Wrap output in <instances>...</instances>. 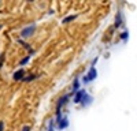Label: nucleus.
Returning <instances> with one entry per match:
<instances>
[{"instance_id":"nucleus-13","label":"nucleus","mask_w":137,"mask_h":131,"mask_svg":"<svg viewBox=\"0 0 137 131\" xmlns=\"http://www.w3.org/2000/svg\"><path fill=\"white\" fill-rule=\"evenodd\" d=\"M119 23H121V15H118V17H116V25H115V26H116V27L121 26Z\"/></svg>"},{"instance_id":"nucleus-10","label":"nucleus","mask_w":137,"mask_h":131,"mask_svg":"<svg viewBox=\"0 0 137 131\" xmlns=\"http://www.w3.org/2000/svg\"><path fill=\"white\" fill-rule=\"evenodd\" d=\"M36 78H37L36 74H30V75L25 76V78L22 79V81H23V82H30V81H33V79H36Z\"/></svg>"},{"instance_id":"nucleus-1","label":"nucleus","mask_w":137,"mask_h":131,"mask_svg":"<svg viewBox=\"0 0 137 131\" xmlns=\"http://www.w3.org/2000/svg\"><path fill=\"white\" fill-rule=\"evenodd\" d=\"M68 98H70V94H65V96L60 97L59 101H58V104H56V119H58V120L62 117V115H60V109H62V107L66 104V102H67Z\"/></svg>"},{"instance_id":"nucleus-7","label":"nucleus","mask_w":137,"mask_h":131,"mask_svg":"<svg viewBox=\"0 0 137 131\" xmlns=\"http://www.w3.org/2000/svg\"><path fill=\"white\" fill-rule=\"evenodd\" d=\"M82 105L84 107H87V105H89L91 102H92V97L91 96H88V94H85V96H84V98H82Z\"/></svg>"},{"instance_id":"nucleus-4","label":"nucleus","mask_w":137,"mask_h":131,"mask_svg":"<svg viewBox=\"0 0 137 131\" xmlns=\"http://www.w3.org/2000/svg\"><path fill=\"white\" fill-rule=\"evenodd\" d=\"M23 78H25V70H23V68L17 70L14 73V75H12V79H14V81H22Z\"/></svg>"},{"instance_id":"nucleus-5","label":"nucleus","mask_w":137,"mask_h":131,"mask_svg":"<svg viewBox=\"0 0 137 131\" xmlns=\"http://www.w3.org/2000/svg\"><path fill=\"white\" fill-rule=\"evenodd\" d=\"M58 128L59 130H65V128H67V126H68V120H67V117L66 116H63V117H60L59 120H58Z\"/></svg>"},{"instance_id":"nucleus-14","label":"nucleus","mask_w":137,"mask_h":131,"mask_svg":"<svg viewBox=\"0 0 137 131\" xmlns=\"http://www.w3.org/2000/svg\"><path fill=\"white\" fill-rule=\"evenodd\" d=\"M30 130H32L30 126H23V127H22V131H30Z\"/></svg>"},{"instance_id":"nucleus-8","label":"nucleus","mask_w":137,"mask_h":131,"mask_svg":"<svg viewBox=\"0 0 137 131\" xmlns=\"http://www.w3.org/2000/svg\"><path fill=\"white\" fill-rule=\"evenodd\" d=\"M75 18H77V15H70V17H67V18H65V19H62V23H63V25H66V23H68V22L74 20Z\"/></svg>"},{"instance_id":"nucleus-9","label":"nucleus","mask_w":137,"mask_h":131,"mask_svg":"<svg viewBox=\"0 0 137 131\" xmlns=\"http://www.w3.org/2000/svg\"><path fill=\"white\" fill-rule=\"evenodd\" d=\"M78 87H80V81H78V79L75 78V79H74V82H73V92H74V93H77V92L80 90Z\"/></svg>"},{"instance_id":"nucleus-6","label":"nucleus","mask_w":137,"mask_h":131,"mask_svg":"<svg viewBox=\"0 0 137 131\" xmlns=\"http://www.w3.org/2000/svg\"><path fill=\"white\" fill-rule=\"evenodd\" d=\"M85 90H78L77 93H75V96H74V100L73 101L75 102V104H78V102H81L82 101V98H84V96H85Z\"/></svg>"},{"instance_id":"nucleus-2","label":"nucleus","mask_w":137,"mask_h":131,"mask_svg":"<svg viewBox=\"0 0 137 131\" xmlns=\"http://www.w3.org/2000/svg\"><path fill=\"white\" fill-rule=\"evenodd\" d=\"M34 30H36V25H30V26H26L25 29H22V32H21V37H22V38H27V37H30V36H33Z\"/></svg>"},{"instance_id":"nucleus-11","label":"nucleus","mask_w":137,"mask_h":131,"mask_svg":"<svg viewBox=\"0 0 137 131\" xmlns=\"http://www.w3.org/2000/svg\"><path fill=\"white\" fill-rule=\"evenodd\" d=\"M29 60H30V56H25V57L22 59L21 61H19V64H21V66H23V64H26Z\"/></svg>"},{"instance_id":"nucleus-16","label":"nucleus","mask_w":137,"mask_h":131,"mask_svg":"<svg viewBox=\"0 0 137 131\" xmlns=\"http://www.w3.org/2000/svg\"><path fill=\"white\" fill-rule=\"evenodd\" d=\"M0 131H4V122L0 120Z\"/></svg>"},{"instance_id":"nucleus-15","label":"nucleus","mask_w":137,"mask_h":131,"mask_svg":"<svg viewBox=\"0 0 137 131\" xmlns=\"http://www.w3.org/2000/svg\"><path fill=\"white\" fill-rule=\"evenodd\" d=\"M48 131H54V123H49V127H48Z\"/></svg>"},{"instance_id":"nucleus-3","label":"nucleus","mask_w":137,"mask_h":131,"mask_svg":"<svg viewBox=\"0 0 137 131\" xmlns=\"http://www.w3.org/2000/svg\"><path fill=\"white\" fill-rule=\"evenodd\" d=\"M96 76H97V71H96V68H93V67H91L89 68V73L87 74V75L84 76V83H88V82H91V81H93V79H96Z\"/></svg>"},{"instance_id":"nucleus-17","label":"nucleus","mask_w":137,"mask_h":131,"mask_svg":"<svg viewBox=\"0 0 137 131\" xmlns=\"http://www.w3.org/2000/svg\"><path fill=\"white\" fill-rule=\"evenodd\" d=\"M126 37H128V33H122V36H121V38H122V40H125Z\"/></svg>"},{"instance_id":"nucleus-12","label":"nucleus","mask_w":137,"mask_h":131,"mask_svg":"<svg viewBox=\"0 0 137 131\" xmlns=\"http://www.w3.org/2000/svg\"><path fill=\"white\" fill-rule=\"evenodd\" d=\"M4 53H1V55H0V68H1V66H3V63H4Z\"/></svg>"}]
</instances>
